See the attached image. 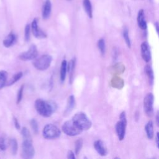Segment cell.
<instances>
[{
	"mask_svg": "<svg viewBox=\"0 0 159 159\" xmlns=\"http://www.w3.org/2000/svg\"><path fill=\"white\" fill-rule=\"evenodd\" d=\"M35 107L40 116L48 117L55 112L57 105L53 101H44L42 99H38L35 102Z\"/></svg>",
	"mask_w": 159,
	"mask_h": 159,
	"instance_id": "cell-1",
	"label": "cell"
},
{
	"mask_svg": "<svg viewBox=\"0 0 159 159\" xmlns=\"http://www.w3.org/2000/svg\"><path fill=\"white\" fill-rule=\"evenodd\" d=\"M72 120L83 131L89 129L92 125L91 121L86 114L82 112L76 113L73 116Z\"/></svg>",
	"mask_w": 159,
	"mask_h": 159,
	"instance_id": "cell-2",
	"label": "cell"
},
{
	"mask_svg": "<svg viewBox=\"0 0 159 159\" xmlns=\"http://www.w3.org/2000/svg\"><path fill=\"white\" fill-rule=\"evenodd\" d=\"M52 61V56L48 54H45L38 58H35L33 61V65L37 70L44 71L49 68Z\"/></svg>",
	"mask_w": 159,
	"mask_h": 159,
	"instance_id": "cell-3",
	"label": "cell"
},
{
	"mask_svg": "<svg viewBox=\"0 0 159 159\" xmlns=\"http://www.w3.org/2000/svg\"><path fill=\"white\" fill-rule=\"evenodd\" d=\"M61 129L68 136H76L83 132L72 119L65 122L61 127Z\"/></svg>",
	"mask_w": 159,
	"mask_h": 159,
	"instance_id": "cell-4",
	"label": "cell"
},
{
	"mask_svg": "<svg viewBox=\"0 0 159 159\" xmlns=\"http://www.w3.org/2000/svg\"><path fill=\"white\" fill-rule=\"evenodd\" d=\"M42 135L45 139L52 140L58 138L61 135V132L56 125L52 124H48L43 127Z\"/></svg>",
	"mask_w": 159,
	"mask_h": 159,
	"instance_id": "cell-5",
	"label": "cell"
},
{
	"mask_svg": "<svg viewBox=\"0 0 159 159\" xmlns=\"http://www.w3.org/2000/svg\"><path fill=\"white\" fill-rule=\"evenodd\" d=\"M120 120L116 124V131L119 140H122L124 139L125 134V130L127 126V118L125 112H122L119 117Z\"/></svg>",
	"mask_w": 159,
	"mask_h": 159,
	"instance_id": "cell-6",
	"label": "cell"
},
{
	"mask_svg": "<svg viewBox=\"0 0 159 159\" xmlns=\"http://www.w3.org/2000/svg\"><path fill=\"white\" fill-rule=\"evenodd\" d=\"M34 155L35 150L32 140H24L22 144L21 157L24 158H32Z\"/></svg>",
	"mask_w": 159,
	"mask_h": 159,
	"instance_id": "cell-7",
	"label": "cell"
},
{
	"mask_svg": "<svg viewBox=\"0 0 159 159\" xmlns=\"http://www.w3.org/2000/svg\"><path fill=\"white\" fill-rule=\"evenodd\" d=\"M154 97L152 93H148L143 99V109L147 116L151 117L153 113V104Z\"/></svg>",
	"mask_w": 159,
	"mask_h": 159,
	"instance_id": "cell-8",
	"label": "cell"
},
{
	"mask_svg": "<svg viewBox=\"0 0 159 159\" xmlns=\"http://www.w3.org/2000/svg\"><path fill=\"white\" fill-rule=\"evenodd\" d=\"M38 56V50L35 45H32L29 50L26 52H22L19 56L20 60L22 61H29L34 60Z\"/></svg>",
	"mask_w": 159,
	"mask_h": 159,
	"instance_id": "cell-9",
	"label": "cell"
},
{
	"mask_svg": "<svg viewBox=\"0 0 159 159\" xmlns=\"http://www.w3.org/2000/svg\"><path fill=\"white\" fill-rule=\"evenodd\" d=\"M30 29L32 30V34L37 39H45L47 37L46 34L41 30L38 25V19L37 18H35L33 21L32 22Z\"/></svg>",
	"mask_w": 159,
	"mask_h": 159,
	"instance_id": "cell-10",
	"label": "cell"
},
{
	"mask_svg": "<svg viewBox=\"0 0 159 159\" xmlns=\"http://www.w3.org/2000/svg\"><path fill=\"white\" fill-rule=\"evenodd\" d=\"M141 55L143 60L148 63L151 60V52L148 44L146 42H143L141 43L140 45Z\"/></svg>",
	"mask_w": 159,
	"mask_h": 159,
	"instance_id": "cell-11",
	"label": "cell"
},
{
	"mask_svg": "<svg viewBox=\"0 0 159 159\" xmlns=\"http://www.w3.org/2000/svg\"><path fill=\"white\" fill-rule=\"evenodd\" d=\"M94 147L96 152L101 155V156H106L107 153V148L106 147L104 142L101 140H96L94 142Z\"/></svg>",
	"mask_w": 159,
	"mask_h": 159,
	"instance_id": "cell-12",
	"label": "cell"
},
{
	"mask_svg": "<svg viewBox=\"0 0 159 159\" xmlns=\"http://www.w3.org/2000/svg\"><path fill=\"white\" fill-rule=\"evenodd\" d=\"M52 10V4L50 0H45L42 7V17L43 19H47L50 16Z\"/></svg>",
	"mask_w": 159,
	"mask_h": 159,
	"instance_id": "cell-13",
	"label": "cell"
},
{
	"mask_svg": "<svg viewBox=\"0 0 159 159\" xmlns=\"http://www.w3.org/2000/svg\"><path fill=\"white\" fill-rule=\"evenodd\" d=\"M137 24L140 29L142 30H145L147 27V22L145 20V15H144V11L143 9H140L138 12L137 14Z\"/></svg>",
	"mask_w": 159,
	"mask_h": 159,
	"instance_id": "cell-14",
	"label": "cell"
},
{
	"mask_svg": "<svg viewBox=\"0 0 159 159\" xmlns=\"http://www.w3.org/2000/svg\"><path fill=\"white\" fill-rule=\"evenodd\" d=\"M76 65V58H73L70 60L68 64H67V71L69 73V78H70V83L71 84L73 80V74L75 71Z\"/></svg>",
	"mask_w": 159,
	"mask_h": 159,
	"instance_id": "cell-15",
	"label": "cell"
},
{
	"mask_svg": "<svg viewBox=\"0 0 159 159\" xmlns=\"http://www.w3.org/2000/svg\"><path fill=\"white\" fill-rule=\"evenodd\" d=\"M16 35L12 33V32H11L9 33L7 36L4 39L3 42H2V43H3V45L5 47H7V48H9L10 47H11L16 42Z\"/></svg>",
	"mask_w": 159,
	"mask_h": 159,
	"instance_id": "cell-16",
	"label": "cell"
},
{
	"mask_svg": "<svg viewBox=\"0 0 159 159\" xmlns=\"http://www.w3.org/2000/svg\"><path fill=\"white\" fill-rule=\"evenodd\" d=\"M75 105V99L73 95H71L68 97L67 101V105L66 109L64 112V115L67 116L68 115L73 109Z\"/></svg>",
	"mask_w": 159,
	"mask_h": 159,
	"instance_id": "cell-17",
	"label": "cell"
},
{
	"mask_svg": "<svg viewBox=\"0 0 159 159\" xmlns=\"http://www.w3.org/2000/svg\"><path fill=\"white\" fill-rule=\"evenodd\" d=\"M145 130L148 139H152L153 137V125L152 120H149L145 126Z\"/></svg>",
	"mask_w": 159,
	"mask_h": 159,
	"instance_id": "cell-18",
	"label": "cell"
},
{
	"mask_svg": "<svg viewBox=\"0 0 159 159\" xmlns=\"http://www.w3.org/2000/svg\"><path fill=\"white\" fill-rule=\"evenodd\" d=\"M83 4L84 9L89 18L93 17V9L90 0H83Z\"/></svg>",
	"mask_w": 159,
	"mask_h": 159,
	"instance_id": "cell-19",
	"label": "cell"
},
{
	"mask_svg": "<svg viewBox=\"0 0 159 159\" xmlns=\"http://www.w3.org/2000/svg\"><path fill=\"white\" fill-rule=\"evenodd\" d=\"M66 72H67V61L65 60H63L61 63L60 73V78L61 82L65 81L66 78Z\"/></svg>",
	"mask_w": 159,
	"mask_h": 159,
	"instance_id": "cell-20",
	"label": "cell"
},
{
	"mask_svg": "<svg viewBox=\"0 0 159 159\" xmlns=\"http://www.w3.org/2000/svg\"><path fill=\"white\" fill-rule=\"evenodd\" d=\"M145 72L147 76L149 84L150 85H152L153 83V80H154V75H153V72L152 68L149 65H147L145 66Z\"/></svg>",
	"mask_w": 159,
	"mask_h": 159,
	"instance_id": "cell-21",
	"label": "cell"
},
{
	"mask_svg": "<svg viewBox=\"0 0 159 159\" xmlns=\"http://www.w3.org/2000/svg\"><path fill=\"white\" fill-rule=\"evenodd\" d=\"M22 75H23V73L21 71L16 73L7 82H6V85L11 86V85L14 84L15 83H16L17 81H19L22 78Z\"/></svg>",
	"mask_w": 159,
	"mask_h": 159,
	"instance_id": "cell-22",
	"label": "cell"
},
{
	"mask_svg": "<svg viewBox=\"0 0 159 159\" xmlns=\"http://www.w3.org/2000/svg\"><path fill=\"white\" fill-rule=\"evenodd\" d=\"M7 73L4 70L0 71V89H1L6 84Z\"/></svg>",
	"mask_w": 159,
	"mask_h": 159,
	"instance_id": "cell-23",
	"label": "cell"
},
{
	"mask_svg": "<svg viewBox=\"0 0 159 159\" xmlns=\"http://www.w3.org/2000/svg\"><path fill=\"white\" fill-rule=\"evenodd\" d=\"M9 145L11 147V150L12 155H15L17 153V149H18V145L17 142L15 139H11L9 140Z\"/></svg>",
	"mask_w": 159,
	"mask_h": 159,
	"instance_id": "cell-24",
	"label": "cell"
},
{
	"mask_svg": "<svg viewBox=\"0 0 159 159\" xmlns=\"http://www.w3.org/2000/svg\"><path fill=\"white\" fill-rule=\"evenodd\" d=\"M21 134L22 135V137L24 140H32V137L30 133L29 130L25 127H23L21 129Z\"/></svg>",
	"mask_w": 159,
	"mask_h": 159,
	"instance_id": "cell-25",
	"label": "cell"
},
{
	"mask_svg": "<svg viewBox=\"0 0 159 159\" xmlns=\"http://www.w3.org/2000/svg\"><path fill=\"white\" fill-rule=\"evenodd\" d=\"M98 47L102 55H104L105 53V50H106V45H105V41L104 39H100L98 41L97 43Z\"/></svg>",
	"mask_w": 159,
	"mask_h": 159,
	"instance_id": "cell-26",
	"label": "cell"
},
{
	"mask_svg": "<svg viewBox=\"0 0 159 159\" xmlns=\"http://www.w3.org/2000/svg\"><path fill=\"white\" fill-rule=\"evenodd\" d=\"M122 35H123L124 39L125 41V43L127 44V46L129 48H130L131 47V42H130V39L129 38V31L127 28H124V29L123 30Z\"/></svg>",
	"mask_w": 159,
	"mask_h": 159,
	"instance_id": "cell-27",
	"label": "cell"
},
{
	"mask_svg": "<svg viewBox=\"0 0 159 159\" xmlns=\"http://www.w3.org/2000/svg\"><path fill=\"white\" fill-rule=\"evenodd\" d=\"M83 140L82 139H78L76 142H75V153L76 155H78V153L80 152L81 149L83 147Z\"/></svg>",
	"mask_w": 159,
	"mask_h": 159,
	"instance_id": "cell-28",
	"label": "cell"
},
{
	"mask_svg": "<svg viewBox=\"0 0 159 159\" xmlns=\"http://www.w3.org/2000/svg\"><path fill=\"white\" fill-rule=\"evenodd\" d=\"M24 85L22 84L18 92H17V99H16V103L18 104L20 102V101H22V96H23V91H24Z\"/></svg>",
	"mask_w": 159,
	"mask_h": 159,
	"instance_id": "cell-29",
	"label": "cell"
},
{
	"mask_svg": "<svg viewBox=\"0 0 159 159\" xmlns=\"http://www.w3.org/2000/svg\"><path fill=\"white\" fill-rule=\"evenodd\" d=\"M120 84L122 85V86H123V84H124V83H123V81H122V79H120V78H117V77L114 78V79H112V85L114 87H117V86H118L117 88H120Z\"/></svg>",
	"mask_w": 159,
	"mask_h": 159,
	"instance_id": "cell-30",
	"label": "cell"
},
{
	"mask_svg": "<svg viewBox=\"0 0 159 159\" xmlns=\"http://www.w3.org/2000/svg\"><path fill=\"white\" fill-rule=\"evenodd\" d=\"M30 24H27L24 29V39L26 42H28L30 39Z\"/></svg>",
	"mask_w": 159,
	"mask_h": 159,
	"instance_id": "cell-31",
	"label": "cell"
},
{
	"mask_svg": "<svg viewBox=\"0 0 159 159\" xmlns=\"http://www.w3.org/2000/svg\"><path fill=\"white\" fill-rule=\"evenodd\" d=\"M30 126L34 131V132L35 134H37L39 131V125H38V122L37 121L34 119H32L30 122Z\"/></svg>",
	"mask_w": 159,
	"mask_h": 159,
	"instance_id": "cell-32",
	"label": "cell"
},
{
	"mask_svg": "<svg viewBox=\"0 0 159 159\" xmlns=\"http://www.w3.org/2000/svg\"><path fill=\"white\" fill-rule=\"evenodd\" d=\"M0 149L1 150H5L6 149V144L5 142V139L1 137L0 139Z\"/></svg>",
	"mask_w": 159,
	"mask_h": 159,
	"instance_id": "cell-33",
	"label": "cell"
},
{
	"mask_svg": "<svg viewBox=\"0 0 159 159\" xmlns=\"http://www.w3.org/2000/svg\"><path fill=\"white\" fill-rule=\"evenodd\" d=\"M67 158L69 159H75V153L72 150H69L67 153Z\"/></svg>",
	"mask_w": 159,
	"mask_h": 159,
	"instance_id": "cell-34",
	"label": "cell"
},
{
	"mask_svg": "<svg viewBox=\"0 0 159 159\" xmlns=\"http://www.w3.org/2000/svg\"><path fill=\"white\" fill-rule=\"evenodd\" d=\"M14 125H15V127L17 129V130H19L20 129V124L17 120V118L16 117H14Z\"/></svg>",
	"mask_w": 159,
	"mask_h": 159,
	"instance_id": "cell-35",
	"label": "cell"
},
{
	"mask_svg": "<svg viewBox=\"0 0 159 159\" xmlns=\"http://www.w3.org/2000/svg\"><path fill=\"white\" fill-rule=\"evenodd\" d=\"M155 140H156V145H157V148H158V132L157 133Z\"/></svg>",
	"mask_w": 159,
	"mask_h": 159,
	"instance_id": "cell-36",
	"label": "cell"
},
{
	"mask_svg": "<svg viewBox=\"0 0 159 159\" xmlns=\"http://www.w3.org/2000/svg\"><path fill=\"white\" fill-rule=\"evenodd\" d=\"M155 28H156V31H157V32L158 33V24L157 22H155Z\"/></svg>",
	"mask_w": 159,
	"mask_h": 159,
	"instance_id": "cell-37",
	"label": "cell"
},
{
	"mask_svg": "<svg viewBox=\"0 0 159 159\" xmlns=\"http://www.w3.org/2000/svg\"><path fill=\"white\" fill-rule=\"evenodd\" d=\"M158 120H159V119H158V112H157V116H156V123H157V125H158V124H159Z\"/></svg>",
	"mask_w": 159,
	"mask_h": 159,
	"instance_id": "cell-38",
	"label": "cell"
},
{
	"mask_svg": "<svg viewBox=\"0 0 159 159\" xmlns=\"http://www.w3.org/2000/svg\"><path fill=\"white\" fill-rule=\"evenodd\" d=\"M69 1H70V0H69Z\"/></svg>",
	"mask_w": 159,
	"mask_h": 159,
	"instance_id": "cell-39",
	"label": "cell"
}]
</instances>
